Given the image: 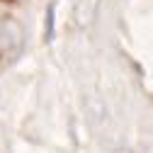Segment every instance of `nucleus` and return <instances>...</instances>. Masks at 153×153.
<instances>
[]
</instances>
